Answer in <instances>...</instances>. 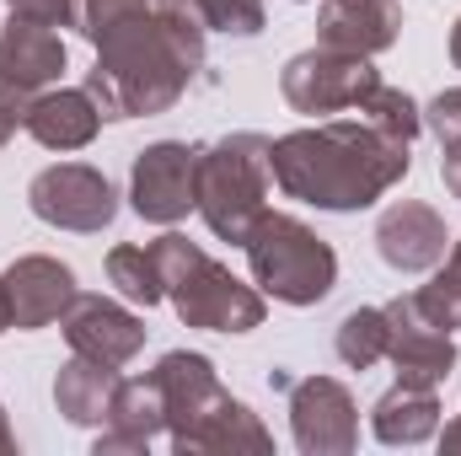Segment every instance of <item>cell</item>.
<instances>
[{"mask_svg":"<svg viewBox=\"0 0 461 456\" xmlns=\"http://www.w3.org/2000/svg\"><path fill=\"white\" fill-rule=\"evenodd\" d=\"M268 161L285 199H301L333 215L370 210L381 194H392L413 172L408 140H392L365 118H322L312 129H290L274 140Z\"/></svg>","mask_w":461,"mask_h":456,"instance_id":"obj_1","label":"cell"},{"mask_svg":"<svg viewBox=\"0 0 461 456\" xmlns=\"http://www.w3.org/2000/svg\"><path fill=\"white\" fill-rule=\"evenodd\" d=\"M199 70H204V27L150 0L145 16H134L129 27L97 43L86 92L103 118H150L167 114L194 87Z\"/></svg>","mask_w":461,"mask_h":456,"instance_id":"obj_2","label":"cell"},{"mask_svg":"<svg viewBox=\"0 0 461 456\" xmlns=\"http://www.w3.org/2000/svg\"><path fill=\"white\" fill-rule=\"evenodd\" d=\"M150 252H156L167 301H172V312L188 328H204V333H252V328H263V312H268L263 290L241 285L226 263H215L199 242L167 231V236L150 242Z\"/></svg>","mask_w":461,"mask_h":456,"instance_id":"obj_3","label":"cell"},{"mask_svg":"<svg viewBox=\"0 0 461 456\" xmlns=\"http://www.w3.org/2000/svg\"><path fill=\"white\" fill-rule=\"evenodd\" d=\"M274 140L268 134H221L210 145H199V172H194V210L204 215V226L221 242H247V231L258 226V215L268 210V188H274V161H268Z\"/></svg>","mask_w":461,"mask_h":456,"instance_id":"obj_4","label":"cell"},{"mask_svg":"<svg viewBox=\"0 0 461 456\" xmlns=\"http://www.w3.org/2000/svg\"><path fill=\"white\" fill-rule=\"evenodd\" d=\"M241 247H247L252 285L285 306H317L339 285V252L295 215L263 210Z\"/></svg>","mask_w":461,"mask_h":456,"instance_id":"obj_5","label":"cell"},{"mask_svg":"<svg viewBox=\"0 0 461 456\" xmlns=\"http://www.w3.org/2000/svg\"><path fill=\"white\" fill-rule=\"evenodd\" d=\"M381 87L375 65L365 54H344V49H306L295 59H285L279 70V92L295 114H359V103Z\"/></svg>","mask_w":461,"mask_h":456,"instance_id":"obj_6","label":"cell"},{"mask_svg":"<svg viewBox=\"0 0 461 456\" xmlns=\"http://www.w3.org/2000/svg\"><path fill=\"white\" fill-rule=\"evenodd\" d=\"M27 205L43 226L54 231H81V236H97V231L113 226L118 215V194L113 183L86 167V161H59V167H43L32 183H27Z\"/></svg>","mask_w":461,"mask_h":456,"instance_id":"obj_7","label":"cell"},{"mask_svg":"<svg viewBox=\"0 0 461 456\" xmlns=\"http://www.w3.org/2000/svg\"><path fill=\"white\" fill-rule=\"evenodd\" d=\"M386 360L397 365V381L408 387H440L456 370V339L424 306L419 290L386 301Z\"/></svg>","mask_w":461,"mask_h":456,"instance_id":"obj_8","label":"cell"},{"mask_svg":"<svg viewBox=\"0 0 461 456\" xmlns=\"http://www.w3.org/2000/svg\"><path fill=\"white\" fill-rule=\"evenodd\" d=\"M194 172H199V145L183 140H156L134 156L129 167V205L150 226H177L194 210Z\"/></svg>","mask_w":461,"mask_h":456,"instance_id":"obj_9","label":"cell"},{"mask_svg":"<svg viewBox=\"0 0 461 456\" xmlns=\"http://www.w3.org/2000/svg\"><path fill=\"white\" fill-rule=\"evenodd\" d=\"M290 435L306 456H348L359 446V408L344 381L333 376H295L290 381Z\"/></svg>","mask_w":461,"mask_h":456,"instance_id":"obj_10","label":"cell"},{"mask_svg":"<svg viewBox=\"0 0 461 456\" xmlns=\"http://www.w3.org/2000/svg\"><path fill=\"white\" fill-rule=\"evenodd\" d=\"M0 285H5L11 328H22V333H38V328L59 323V317L70 312V301L81 296V290H76V274H70V263H59V258H43V252H27V258H16V263L0 274Z\"/></svg>","mask_w":461,"mask_h":456,"instance_id":"obj_11","label":"cell"},{"mask_svg":"<svg viewBox=\"0 0 461 456\" xmlns=\"http://www.w3.org/2000/svg\"><path fill=\"white\" fill-rule=\"evenodd\" d=\"M150 376H156V387H161V397H167V446L183 451L188 435L199 430V419L226 397V387H221L215 365H210L204 354H194V349L161 354Z\"/></svg>","mask_w":461,"mask_h":456,"instance_id":"obj_12","label":"cell"},{"mask_svg":"<svg viewBox=\"0 0 461 456\" xmlns=\"http://www.w3.org/2000/svg\"><path fill=\"white\" fill-rule=\"evenodd\" d=\"M59 328H65L70 354L103 360V365H118V370L145 349V323L108 296H76L70 312L59 317Z\"/></svg>","mask_w":461,"mask_h":456,"instance_id":"obj_13","label":"cell"},{"mask_svg":"<svg viewBox=\"0 0 461 456\" xmlns=\"http://www.w3.org/2000/svg\"><path fill=\"white\" fill-rule=\"evenodd\" d=\"M446 247H451V236H446L440 210H429L419 199H397L375 221V252L397 274H429V269H440Z\"/></svg>","mask_w":461,"mask_h":456,"instance_id":"obj_14","label":"cell"},{"mask_svg":"<svg viewBox=\"0 0 461 456\" xmlns=\"http://www.w3.org/2000/svg\"><path fill=\"white\" fill-rule=\"evenodd\" d=\"M402 38V5L397 0H322L317 11V43L344 54H386Z\"/></svg>","mask_w":461,"mask_h":456,"instance_id":"obj_15","label":"cell"},{"mask_svg":"<svg viewBox=\"0 0 461 456\" xmlns=\"http://www.w3.org/2000/svg\"><path fill=\"white\" fill-rule=\"evenodd\" d=\"M167 446V397L156 387V376H134V381H118L113 408H108V430L97 435V456H118V451H156Z\"/></svg>","mask_w":461,"mask_h":456,"instance_id":"obj_16","label":"cell"},{"mask_svg":"<svg viewBox=\"0 0 461 456\" xmlns=\"http://www.w3.org/2000/svg\"><path fill=\"white\" fill-rule=\"evenodd\" d=\"M22 129H27L38 145H49V150H81V145L97 140L103 108L92 103L86 87H49V92H32Z\"/></svg>","mask_w":461,"mask_h":456,"instance_id":"obj_17","label":"cell"},{"mask_svg":"<svg viewBox=\"0 0 461 456\" xmlns=\"http://www.w3.org/2000/svg\"><path fill=\"white\" fill-rule=\"evenodd\" d=\"M0 76L16 81L22 92H49L65 76V38L43 22L11 16L0 27Z\"/></svg>","mask_w":461,"mask_h":456,"instance_id":"obj_18","label":"cell"},{"mask_svg":"<svg viewBox=\"0 0 461 456\" xmlns=\"http://www.w3.org/2000/svg\"><path fill=\"white\" fill-rule=\"evenodd\" d=\"M118 365H103V360H86V354H70L54 376V408L92 430V424H108V408H113V392H118Z\"/></svg>","mask_w":461,"mask_h":456,"instance_id":"obj_19","label":"cell"},{"mask_svg":"<svg viewBox=\"0 0 461 456\" xmlns=\"http://www.w3.org/2000/svg\"><path fill=\"white\" fill-rule=\"evenodd\" d=\"M370 435L381 446H424L429 435H440V397H435V387L397 381L392 392H381L375 408H370Z\"/></svg>","mask_w":461,"mask_h":456,"instance_id":"obj_20","label":"cell"},{"mask_svg":"<svg viewBox=\"0 0 461 456\" xmlns=\"http://www.w3.org/2000/svg\"><path fill=\"white\" fill-rule=\"evenodd\" d=\"M188 456L210 451V456H226V451H274V435L258 424V414L247 408V403H236V397H221L204 419H199V430L188 435Z\"/></svg>","mask_w":461,"mask_h":456,"instance_id":"obj_21","label":"cell"},{"mask_svg":"<svg viewBox=\"0 0 461 456\" xmlns=\"http://www.w3.org/2000/svg\"><path fill=\"white\" fill-rule=\"evenodd\" d=\"M108 285H113L123 301H134V306H156V301H167V285H161V269H156V252L150 247H113L108 252Z\"/></svg>","mask_w":461,"mask_h":456,"instance_id":"obj_22","label":"cell"},{"mask_svg":"<svg viewBox=\"0 0 461 456\" xmlns=\"http://www.w3.org/2000/svg\"><path fill=\"white\" fill-rule=\"evenodd\" d=\"M333 349L348 370H370L375 360H386V306H354L333 333Z\"/></svg>","mask_w":461,"mask_h":456,"instance_id":"obj_23","label":"cell"},{"mask_svg":"<svg viewBox=\"0 0 461 456\" xmlns=\"http://www.w3.org/2000/svg\"><path fill=\"white\" fill-rule=\"evenodd\" d=\"M156 5L194 16L204 32H230V38H258L263 32V0H156Z\"/></svg>","mask_w":461,"mask_h":456,"instance_id":"obj_24","label":"cell"},{"mask_svg":"<svg viewBox=\"0 0 461 456\" xmlns=\"http://www.w3.org/2000/svg\"><path fill=\"white\" fill-rule=\"evenodd\" d=\"M359 118H365V123H375V129H381V134H392V140H408V145H413V140H419V129H424V108H419L408 92L386 87V81L359 103Z\"/></svg>","mask_w":461,"mask_h":456,"instance_id":"obj_25","label":"cell"},{"mask_svg":"<svg viewBox=\"0 0 461 456\" xmlns=\"http://www.w3.org/2000/svg\"><path fill=\"white\" fill-rule=\"evenodd\" d=\"M424 123L435 129V140H440V178H446V188L461 199V87L456 92H440L429 108H424Z\"/></svg>","mask_w":461,"mask_h":456,"instance_id":"obj_26","label":"cell"},{"mask_svg":"<svg viewBox=\"0 0 461 456\" xmlns=\"http://www.w3.org/2000/svg\"><path fill=\"white\" fill-rule=\"evenodd\" d=\"M145 11H150V0H70V27L97 49L103 38H113L118 27H129Z\"/></svg>","mask_w":461,"mask_h":456,"instance_id":"obj_27","label":"cell"},{"mask_svg":"<svg viewBox=\"0 0 461 456\" xmlns=\"http://www.w3.org/2000/svg\"><path fill=\"white\" fill-rule=\"evenodd\" d=\"M419 296H424V306H429V312H435L451 333H456V328H461V242L451 247L446 269H440V274H435Z\"/></svg>","mask_w":461,"mask_h":456,"instance_id":"obj_28","label":"cell"},{"mask_svg":"<svg viewBox=\"0 0 461 456\" xmlns=\"http://www.w3.org/2000/svg\"><path fill=\"white\" fill-rule=\"evenodd\" d=\"M27 103H32V92H22L16 81L0 76V150H5V140L27 123Z\"/></svg>","mask_w":461,"mask_h":456,"instance_id":"obj_29","label":"cell"},{"mask_svg":"<svg viewBox=\"0 0 461 456\" xmlns=\"http://www.w3.org/2000/svg\"><path fill=\"white\" fill-rule=\"evenodd\" d=\"M11 16L43 22V27H70V0H5Z\"/></svg>","mask_w":461,"mask_h":456,"instance_id":"obj_30","label":"cell"},{"mask_svg":"<svg viewBox=\"0 0 461 456\" xmlns=\"http://www.w3.org/2000/svg\"><path fill=\"white\" fill-rule=\"evenodd\" d=\"M440 446H446V451H456V456H461V414H456V419H451V424H446V435H440Z\"/></svg>","mask_w":461,"mask_h":456,"instance_id":"obj_31","label":"cell"},{"mask_svg":"<svg viewBox=\"0 0 461 456\" xmlns=\"http://www.w3.org/2000/svg\"><path fill=\"white\" fill-rule=\"evenodd\" d=\"M0 451H16V435H11V424H5V408H0Z\"/></svg>","mask_w":461,"mask_h":456,"instance_id":"obj_32","label":"cell"},{"mask_svg":"<svg viewBox=\"0 0 461 456\" xmlns=\"http://www.w3.org/2000/svg\"><path fill=\"white\" fill-rule=\"evenodd\" d=\"M451 59H456V70H461V16H456V27H451Z\"/></svg>","mask_w":461,"mask_h":456,"instance_id":"obj_33","label":"cell"},{"mask_svg":"<svg viewBox=\"0 0 461 456\" xmlns=\"http://www.w3.org/2000/svg\"><path fill=\"white\" fill-rule=\"evenodd\" d=\"M11 328V306H5V285H0V333Z\"/></svg>","mask_w":461,"mask_h":456,"instance_id":"obj_34","label":"cell"}]
</instances>
